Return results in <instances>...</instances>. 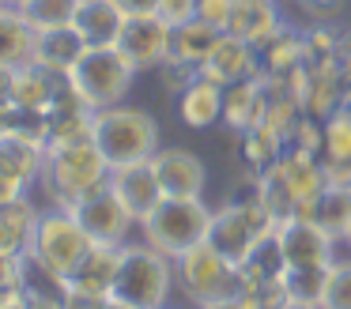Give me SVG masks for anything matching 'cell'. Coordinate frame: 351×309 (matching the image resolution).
Segmentation results:
<instances>
[{
    "label": "cell",
    "mask_w": 351,
    "mask_h": 309,
    "mask_svg": "<svg viewBox=\"0 0 351 309\" xmlns=\"http://www.w3.org/2000/svg\"><path fill=\"white\" fill-rule=\"evenodd\" d=\"M34 42H38V27L19 8H0V64L19 68L34 60Z\"/></svg>",
    "instance_id": "cell-28"
},
{
    "label": "cell",
    "mask_w": 351,
    "mask_h": 309,
    "mask_svg": "<svg viewBox=\"0 0 351 309\" xmlns=\"http://www.w3.org/2000/svg\"><path fill=\"white\" fill-rule=\"evenodd\" d=\"M174 279L182 286V294L197 309L212 306V301H223V298H234V294H245L242 268L234 260H227L212 241H204V245L189 249L185 256H178Z\"/></svg>",
    "instance_id": "cell-7"
},
{
    "label": "cell",
    "mask_w": 351,
    "mask_h": 309,
    "mask_svg": "<svg viewBox=\"0 0 351 309\" xmlns=\"http://www.w3.org/2000/svg\"><path fill=\"white\" fill-rule=\"evenodd\" d=\"M204 309H265L253 294H234V298H223V301H212Z\"/></svg>",
    "instance_id": "cell-37"
},
{
    "label": "cell",
    "mask_w": 351,
    "mask_h": 309,
    "mask_svg": "<svg viewBox=\"0 0 351 309\" xmlns=\"http://www.w3.org/2000/svg\"><path fill=\"white\" fill-rule=\"evenodd\" d=\"M76 8H80V0H23V4H19V12H23L38 30H46V27L72 23Z\"/></svg>",
    "instance_id": "cell-31"
},
{
    "label": "cell",
    "mask_w": 351,
    "mask_h": 309,
    "mask_svg": "<svg viewBox=\"0 0 351 309\" xmlns=\"http://www.w3.org/2000/svg\"><path fill=\"white\" fill-rule=\"evenodd\" d=\"M197 12H200V0H159V8H155V15L167 27H182V23L197 19Z\"/></svg>",
    "instance_id": "cell-34"
},
{
    "label": "cell",
    "mask_w": 351,
    "mask_h": 309,
    "mask_svg": "<svg viewBox=\"0 0 351 309\" xmlns=\"http://www.w3.org/2000/svg\"><path fill=\"white\" fill-rule=\"evenodd\" d=\"M302 219L317 223L325 234H332L336 241H348L351 238V185L343 181H328L310 203H302L298 211Z\"/></svg>",
    "instance_id": "cell-21"
},
{
    "label": "cell",
    "mask_w": 351,
    "mask_h": 309,
    "mask_svg": "<svg viewBox=\"0 0 351 309\" xmlns=\"http://www.w3.org/2000/svg\"><path fill=\"white\" fill-rule=\"evenodd\" d=\"M87 49L84 34H80L72 23H61V27H46L38 30V42H34V60L53 72H69L80 60V53Z\"/></svg>",
    "instance_id": "cell-29"
},
{
    "label": "cell",
    "mask_w": 351,
    "mask_h": 309,
    "mask_svg": "<svg viewBox=\"0 0 351 309\" xmlns=\"http://www.w3.org/2000/svg\"><path fill=\"white\" fill-rule=\"evenodd\" d=\"M230 4L234 0H200V19H208L212 27H219V30H227V19H230Z\"/></svg>",
    "instance_id": "cell-35"
},
{
    "label": "cell",
    "mask_w": 351,
    "mask_h": 309,
    "mask_svg": "<svg viewBox=\"0 0 351 309\" xmlns=\"http://www.w3.org/2000/svg\"><path fill=\"white\" fill-rule=\"evenodd\" d=\"M64 75H69V87L80 95V102L91 110L125 102L132 83H136V68L125 60L117 45H87Z\"/></svg>",
    "instance_id": "cell-6"
},
{
    "label": "cell",
    "mask_w": 351,
    "mask_h": 309,
    "mask_svg": "<svg viewBox=\"0 0 351 309\" xmlns=\"http://www.w3.org/2000/svg\"><path fill=\"white\" fill-rule=\"evenodd\" d=\"M16 286H19V256L0 253V294L16 291Z\"/></svg>",
    "instance_id": "cell-36"
},
{
    "label": "cell",
    "mask_w": 351,
    "mask_h": 309,
    "mask_svg": "<svg viewBox=\"0 0 351 309\" xmlns=\"http://www.w3.org/2000/svg\"><path fill=\"white\" fill-rule=\"evenodd\" d=\"M283 4H295V0H283Z\"/></svg>",
    "instance_id": "cell-44"
},
{
    "label": "cell",
    "mask_w": 351,
    "mask_h": 309,
    "mask_svg": "<svg viewBox=\"0 0 351 309\" xmlns=\"http://www.w3.org/2000/svg\"><path fill=\"white\" fill-rule=\"evenodd\" d=\"M321 309H351V260H340L328 268L325 291H321Z\"/></svg>",
    "instance_id": "cell-32"
},
{
    "label": "cell",
    "mask_w": 351,
    "mask_h": 309,
    "mask_svg": "<svg viewBox=\"0 0 351 309\" xmlns=\"http://www.w3.org/2000/svg\"><path fill=\"white\" fill-rule=\"evenodd\" d=\"M125 12L114 0H80L76 15H72V27L84 34L87 45H114L121 34Z\"/></svg>",
    "instance_id": "cell-25"
},
{
    "label": "cell",
    "mask_w": 351,
    "mask_h": 309,
    "mask_svg": "<svg viewBox=\"0 0 351 309\" xmlns=\"http://www.w3.org/2000/svg\"><path fill=\"white\" fill-rule=\"evenodd\" d=\"M91 245L95 241L87 238V230L76 223V215L69 208L46 211L38 219V226H34V238H31V253L42 264H49L53 271H61V275H72L76 264L91 253Z\"/></svg>",
    "instance_id": "cell-9"
},
{
    "label": "cell",
    "mask_w": 351,
    "mask_h": 309,
    "mask_svg": "<svg viewBox=\"0 0 351 309\" xmlns=\"http://www.w3.org/2000/svg\"><path fill=\"white\" fill-rule=\"evenodd\" d=\"M265 106H268V79L253 75L242 79L234 87H227V102H223V125L230 132H245V128L265 121Z\"/></svg>",
    "instance_id": "cell-22"
},
{
    "label": "cell",
    "mask_w": 351,
    "mask_h": 309,
    "mask_svg": "<svg viewBox=\"0 0 351 309\" xmlns=\"http://www.w3.org/2000/svg\"><path fill=\"white\" fill-rule=\"evenodd\" d=\"M19 196H27V185H19L16 177H8V173L0 170V203H8V200H19Z\"/></svg>",
    "instance_id": "cell-38"
},
{
    "label": "cell",
    "mask_w": 351,
    "mask_h": 309,
    "mask_svg": "<svg viewBox=\"0 0 351 309\" xmlns=\"http://www.w3.org/2000/svg\"><path fill=\"white\" fill-rule=\"evenodd\" d=\"M42 211L34 208L31 196H19V200L0 203V253H27L34 238V226H38Z\"/></svg>",
    "instance_id": "cell-27"
},
{
    "label": "cell",
    "mask_w": 351,
    "mask_h": 309,
    "mask_svg": "<svg viewBox=\"0 0 351 309\" xmlns=\"http://www.w3.org/2000/svg\"><path fill=\"white\" fill-rule=\"evenodd\" d=\"M215 211L204 203V196H162L144 219H140V238L167 253L170 260L185 256L189 249L204 245L212 230Z\"/></svg>",
    "instance_id": "cell-2"
},
{
    "label": "cell",
    "mask_w": 351,
    "mask_h": 309,
    "mask_svg": "<svg viewBox=\"0 0 351 309\" xmlns=\"http://www.w3.org/2000/svg\"><path fill=\"white\" fill-rule=\"evenodd\" d=\"M106 185H110V193L125 203V211H129L136 223L162 200V188H159V177H155V170H152V158L114 166L110 177H106Z\"/></svg>",
    "instance_id": "cell-14"
},
{
    "label": "cell",
    "mask_w": 351,
    "mask_h": 309,
    "mask_svg": "<svg viewBox=\"0 0 351 309\" xmlns=\"http://www.w3.org/2000/svg\"><path fill=\"white\" fill-rule=\"evenodd\" d=\"M253 196H257V203L276 219V226L287 223V219H295V215H298V208H302L298 193L291 188V181L283 177L280 162L268 166L265 173H257V181H253Z\"/></svg>",
    "instance_id": "cell-30"
},
{
    "label": "cell",
    "mask_w": 351,
    "mask_h": 309,
    "mask_svg": "<svg viewBox=\"0 0 351 309\" xmlns=\"http://www.w3.org/2000/svg\"><path fill=\"white\" fill-rule=\"evenodd\" d=\"M106 177H110V162L95 147V140L69 143V147H46L42 185H46L53 208H72L80 196L106 185Z\"/></svg>",
    "instance_id": "cell-5"
},
{
    "label": "cell",
    "mask_w": 351,
    "mask_h": 309,
    "mask_svg": "<svg viewBox=\"0 0 351 309\" xmlns=\"http://www.w3.org/2000/svg\"><path fill=\"white\" fill-rule=\"evenodd\" d=\"M12 72H16V68L0 64V98H8V90H12Z\"/></svg>",
    "instance_id": "cell-41"
},
{
    "label": "cell",
    "mask_w": 351,
    "mask_h": 309,
    "mask_svg": "<svg viewBox=\"0 0 351 309\" xmlns=\"http://www.w3.org/2000/svg\"><path fill=\"white\" fill-rule=\"evenodd\" d=\"M19 291L27 294L31 309H69V301H72L69 275L42 264L31 249L19 253Z\"/></svg>",
    "instance_id": "cell-17"
},
{
    "label": "cell",
    "mask_w": 351,
    "mask_h": 309,
    "mask_svg": "<svg viewBox=\"0 0 351 309\" xmlns=\"http://www.w3.org/2000/svg\"><path fill=\"white\" fill-rule=\"evenodd\" d=\"M348 249H351V238H348Z\"/></svg>",
    "instance_id": "cell-45"
},
{
    "label": "cell",
    "mask_w": 351,
    "mask_h": 309,
    "mask_svg": "<svg viewBox=\"0 0 351 309\" xmlns=\"http://www.w3.org/2000/svg\"><path fill=\"white\" fill-rule=\"evenodd\" d=\"M152 170L159 177L162 196H204L208 170L204 158L185 147H159L152 155Z\"/></svg>",
    "instance_id": "cell-13"
},
{
    "label": "cell",
    "mask_w": 351,
    "mask_h": 309,
    "mask_svg": "<svg viewBox=\"0 0 351 309\" xmlns=\"http://www.w3.org/2000/svg\"><path fill=\"white\" fill-rule=\"evenodd\" d=\"M306 30L310 27H295L291 19H283L268 38L257 42V64L265 79H287L298 64L306 60Z\"/></svg>",
    "instance_id": "cell-16"
},
{
    "label": "cell",
    "mask_w": 351,
    "mask_h": 309,
    "mask_svg": "<svg viewBox=\"0 0 351 309\" xmlns=\"http://www.w3.org/2000/svg\"><path fill=\"white\" fill-rule=\"evenodd\" d=\"M114 45L125 53V60H129L136 72H155V68L170 57V27L155 12L125 15L121 34H117Z\"/></svg>",
    "instance_id": "cell-11"
},
{
    "label": "cell",
    "mask_w": 351,
    "mask_h": 309,
    "mask_svg": "<svg viewBox=\"0 0 351 309\" xmlns=\"http://www.w3.org/2000/svg\"><path fill=\"white\" fill-rule=\"evenodd\" d=\"M174 283V260L167 253H159L147 241H125L110 298H121L136 309H167Z\"/></svg>",
    "instance_id": "cell-4"
},
{
    "label": "cell",
    "mask_w": 351,
    "mask_h": 309,
    "mask_svg": "<svg viewBox=\"0 0 351 309\" xmlns=\"http://www.w3.org/2000/svg\"><path fill=\"white\" fill-rule=\"evenodd\" d=\"M280 4L283 0H234L230 4V19H227V34H238L257 45L261 38H268L283 23Z\"/></svg>",
    "instance_id": "cell-24"
},
{
    "label": "cell",
    "mask_w": 351,
    "mask_h": 309,
    "mask_svg": "<svg viewBox=\"0 0 351 309\" xmlns=\"http://www.w3.org/2000/svg\"><path fill=\"white\" fill-rule=\"evenodd\" d=\"M276 238H280L283 260H287L283 294L291 301H313L317 306L321 291H325V279H328V268L336 264V253H332L336 238L302 215L276 226Z\"/></svg>",
    "instance_id": "cell-1"
},
{
    "label": "cell",
    "mask_w": 351,
    "mask_h": 309,
    "mask_svg": "<svg viewBox=\"0 0 351 309\" xmlns=\"http://www.w3.org/2000/svg\"><path fill=\"white\" fill-rule=\"evenodd\" d=\"M174 102H178V117H182L185 128H193V132H212V128L223 121L227 87H219L215 79H208V75L197 72Z\"/></svg>",
    "instance_id": "cell-18"
},
{
    "label": "cell",
    "mask_w": 351,
    "mask_h": 309,
    "mask_svg": "<svg viewBox=\"0 0 351 309\" xmlns=\"http://www.w3.org/2000/svg\"><path fill=\"white\" fill-rule=\"evenodd\" d=\"M295 4L306 12V27H328L343 12L348 0H295Z\"/></svg>",
    "instance_id": "cell-33"
},
{
    "label": "cell",
    "mask_w": 351,
    "mask_h": 309,
    "mask_svg": "<svg viewBox=\"0 0 351 309\" xmlns=\"http://www.w3.org/2000/svg\"><path fill=\"white\" fill-rule=\"evenodd\" d=\"M99 309H136V306H129V301H121V298H102Z\"/></svg>",
    "instance_id": "cell-42"
},
{
    "label": "cell",
    "mask_w": 351,
    "mask_h": 309,
    "mask_svg": "<svg viewBox=\"0 0 351 309\" xmlns=\"http://www.w3.org/2000/svg\"><path fill=\"white\" fill-rule=\"evenodd\" d=\"M200 75L215 79L219 87H234V83H242V79H253V75H261L257 45L223 30L219 42H215V49L208 53V60L200 64Z\"/></svg>",
    "instance_id": "cell-15"
},
{
    "label": "cell",
    "mask_w": 351,
    "mask_h": 309,
    "mask_svg": "<svg viewBox=\"0 0 351 309\" xmlns=\"http://www.w3.org/2000/svg\"><path fill=\"white\" fill-rule=\"evenodd\" d=\"M0 170L31 188L34 181H42V170H46V140L23 128L4 132L0 136Z\"/></svg>",
    "instance_id": "cell-19"
},
{
    "label": "cell",
    "mask_w": 351,
    "mask_h": 309,
    "mask_svg": "<svg viewBox=\"0 0 351 309\" xmlns=\"http://www.w3.org/2000/svg\"><path fill=\"white\" fill-rule=\"evenodd\" d=\"M117 8H121L125 15H140V12H155L159 8V0H114Z\"/></svg>",
    "instance_id": "cell-39"
},
{
    "label": "cell",
    "mask_w": 351,
    "mask_h": 309,
    "mask_svg": "<svg viewBox=\"0 0 351 309\" xmlns=\"http://www.w3.org/2000/svg\"><path fill=\"white\" fill-rule=\"evenodd\" d=\"M219 34H223V30L212 27L208 19H200V15H197V19H189V23H182V27H170V57L167 60L200 72V64H204L208 53L215 49Z\"/></svg>",
    "instance_id": "cell-23"
},
{
    "label": "cell",
    "mask_w": 351,
    "mask_h": 309,
    "mask_svg": "<svg viewBox=\"0 0 351 309\" xmlns=\"http://www.w3.org/2000/svg\"><path fill=\"white\" fill-rule=\"evenodd\" d=\"M117 264H121V249L117 245H91V253L76 264V271L69 275L72 294L84 298H110L114 294V279H117Z\"/></svg>",
    "instance_id": "cell-20"
},
{
    "label": "cell",
    "mask_w": 351,
    "mask_h": 309,
    "mask_svg": "<svg viewBox=\"0 0 351 309\" xmlns=\"http://www.w3.org/2000/svg\"><path fill=\"white\" fill-rule=\"evenodd\" d=\"M272 230H276V219L257 203V196H245V200H230V203H223V208H215L208 241H212L227 260H234L238 268H242L245 256H250Z\"/></svg>",
    "instance_id": "cell-8"
},
{
    "label": "cell",
    "mask_w": 351,
    "mask_h": 309,
    "mask_svg": "<svg viewBox=\"0 0 351 309\" xmlns=\"http://www.w3.org/2000/svg\"><path fill=\"white\" fill-rule=\"evenodd\" d=\"M276 309H321V306H313V301H280V306H276Z\"/></svg>",
    "instance_id": "cell-43"
},
{
    "label": "cell",
    "mask_w": 351,
    "mask_h": 309,
    "mask_svg": "<svg viewBox=\"0 0 351 309\" xmlns=\"http://www.w3.org/2000/svg\"><path fill=\"white\" fill-rule=\"evenodd\" d=\"M69 90V75L53 72V68L38 64V60H27L12 72V90L8 98L19 106L23 113H34V117L46 121L49 110L61 102V95Z\"/></svg>",
    "instance_id": "cell-12"
},
{
    "label": "cell",
    "mask_w": 351,
    "mask_h": 309,
    "mask_svg": "<svg viewBox=\"0 0 351 309\" xmlns=\"http://www.w3.org/2000/svg\"><path fill=\"white\" fill-rule=\"evenodd\" d=\"M0 309H31V301H27V294L16 286V291H4V294H0Z\"/></svg>",
    "instance_id": "cell-40"
},
{
    "label": "cell",
    "mask_w": 351,
    "mask_h": 309,
    "mask_svg": "<svg viewBox=\"0 0 351 309\" xmlns=\"http://www.w3.org/2000/svg\"><path fill=\"white\" fill-rule=\"evenodd\" d=\"M69 211L76 215V223L87 230V238H91L95 245H117L121 249L125 241H132V226H140L136 219L125 211V203L110 193V185H99L95 193L80 196Z\"/></svg>",
    "instance_id": "cell-10"
},
{
    "label": "cell",
    "mask_w": 351,
    "mask_h": 309,
    "mask_svg": "<svg viewBox=\"0 0 351 309\" xmlns=\"http://www.w3.org/2000/svg\"><path fill=\"white\" fill-rule=\"evenodd\" d=\"M91 140L106 155L110 170H114V166H125V162L152 158L159 151V121L144 106L117 102V106H106V110H95Z\"/></svg>",
    "instance_id": "cell-3"
},
{
    "label": "cell",
    "mask_w": 351,
    "mask_h": 309,
    "mask_svg": "<svg viewBox=\"0 0 351 309\" xmlns=\"http://www.w3.org/2000/svg\"><path fill=\"white\" fill-rule=\"evenodd\" d=\"M234 147H238V162H242V170H245V185H253L257 173H265L268 166H276L283 155V140L276 132H268L265 125L234 132Z\"/></svg>",
    "instance_id": "cell-26"
}]
</instances>
